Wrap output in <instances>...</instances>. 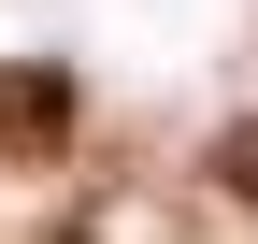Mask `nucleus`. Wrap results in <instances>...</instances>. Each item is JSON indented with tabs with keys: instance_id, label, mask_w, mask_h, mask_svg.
<instances>
[{
	"instance_id": "1",
	"label": "nucleus",
	"mask_w": 258,
	"mask_h": 244,
	"mask_svg": "<svg viewBox=\"0 0 258 244\" xmlns=\"http://www.w3.org/2000/svg\"><path fill=\"white\" fill-rule=\"evenodd\" d=\"M0 130H15V144H57V130H72V86H57V57L0 72Z\"/></svg>"
},
{
	"instance_id": "2",
	"label": "nucleus",
	"mask_w": 258,
	"mask_h": 244,
	"mask_svg": "<svg viewBox=\"0 0 258 244\" xmlns=\"http://www.w3.org/2000/svg\"><path fill=\"white\" fill-rule=\"evenodd\" d=\"M215 172H230V187L258 201V115H244V130H230V144H215Z\"/></svg>"
}]
</instances>
